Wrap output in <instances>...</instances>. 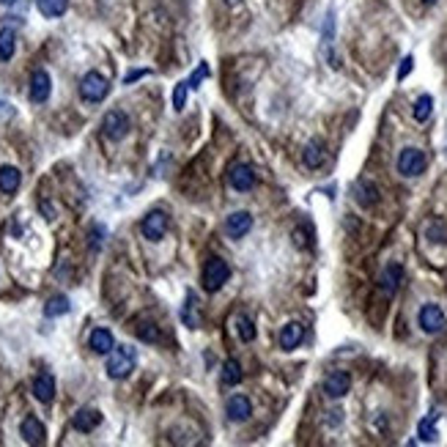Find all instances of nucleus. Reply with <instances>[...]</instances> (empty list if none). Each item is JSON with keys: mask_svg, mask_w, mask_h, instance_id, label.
<instances>
[{"mask_svg": "<svg viewBox=\"0 0 447 447\" xmlns=\"http://www.w3.org/2000/svg\"><path fill=\"white\" fill-rule=\"evenodd\" d=\"M134 365H137V352H134L132 346H118V349H113V352L107 354L104 370H107L110 379L121 382V379H127V376L132 373Z\"/></svg>", "mask_w": 447, "mask_h": 447, "instance_id": "obj_1", "label": "nucleus"}, {"mask_svg": "<svg viewBox=\"0 0 447 447\" xmlns=\"http://www.w3.org/2000/svg\"><path fill=\"white\" fill-rule=\"evenodd\" d=\"M132 130V121H130V116L124 113V110H107L104 113V118H102V134L107 137V140H113V143H118V140H124L127 134Z\"/></svg>", "mask_w": 447, "mask_h": 447, "instance_id": "obj_2", "label": "nucleus"}, {"mask_svg": "<svg viewBox=\"0 0 447 447\" xmlns=\"http://www.w3.org/2000/svg\"><path fill=\"white\" fill-rule=\"evenodd\" d=\"M228 277H230L228 261H223L220 256H212V258L206 261V267H203V288L214 294V291H220L225 283H228Z\"/></svg>", "mask_w": 447, "mask_h": 447, "instance_id": "obj_3", "label": "nucleus"}, {"mask_svg": "<svg viewBox=\"0 0 447 447\" xmlns=\"http://www.w3.org/2000/svg\"><path fill=\"white\" fill-rule=\"evenodd\" d=\"M425 165H428L425 154H423L420 148H414V146L403 148L401 154H398V173H401V176H406V179H414V176H420V173L425 171Z\"/></svg>", "mask_w": 447, "mask_h": 447, "instance_id": "obj_4", "label": "nucleus"}, {"mask_svg": "<svg viewBox=\"0 0 447 447\" xmlns=\"http://www.w3.org/2000/svg\"><path fill=\"white\" fill-rule=\"evenodd\" d=\"M107 93H110V83H107V77L99 74V72H88V74L80 80V96H83L86 102H91V104L102 102Z\"/></svg>", "mask_w": 447, "mask_h": 447, "instance_id": "obj_5", "label": "nucleus"}, {"mask_svg": "<svg viewBox=\"0 0 447 447\" xmlns=\"http://www.w3.org/2000/svg\"><path fill=\"white\" fill-rule=\"evenodd\" d=\"M417 321H420V329L428 332V335H437V332H442L447 327V318H445V313H442V308L434 305V302H428V305L420 308Z\"/></svg>", "mask_w": 447, "mask_h": 447, "instance_id": "obj_6", "label": "nucleus"}, {"mask_svg": "<svg viewBox=\"0 0 447 447\" xmlns=\"http://www.w3.org/2000/svg\"><path fill=\"white\" fill-rule=\"evenodd\" d=\"M165 230H168V214L159 212V209L148 212V214L143 217V223H140V233H143L148 242H162Z\"/></svg>", "mask_w": 447, "mask_h": 447, "instance_id": "obj_7", "label": "nucleus"}, {"mask_svg": "<svg viewBox=\"0 0 447 447\" xmlns=\"http://www.w3.org/2000/svg\"><path fill=\"white\" fill-rule=\"evenodd\" d=\"M349 390H352V376H349L346 370H332V373L324 379V395L332 398V401L343 398Z\"/></svg>", "mask_w": 447, "mask_h": 447, "instance_id": "obj_8", "label": "nucleus"}, {"mask_svg": "<svg viewBox=\"0 0 447 447\" xmlns=\"http://www.w3.org/2000/svg\"><path fill=\"white\" fill-rule=\"evenodd\" d=\"M228 184L236 189V192H250L256 187V173L250 165L244 162H236L230 171H228Z\"/></svg>", "mask_w": 447, "mask_h": 447, "instance_id": "obj_9", "label": "nucleus"}, {"mask_svg": "<svg viewBox=\"0 0 447 447\" xmlns=\"http://www.w3.org/2000/svg\"><path fill=\"white\" fill-rule=\"evenodd\" d=\"M352 195L357 201L362 209H373L379 203V187L373 184L370 179H357L354 187H352Z\"/></svg>", "mask_w": 447, "mask_h": 447, "instance_id": "obj_10", "label": "nucleus"}, {"mask_svg": "<svg viewBox=\"0 0 447 447\" xmlns=\"http://www.w3.org/2000/svg\"><path fill=\"white\" fill-rule=\"evenodd\" d=\"M49 93H52V80H49V74H47L45 69H36L33 77H31V91H28L31 102H33V104H45L47 99H49Z\"/></svg>", "mask_w": 447, "mask_h": 447, "instance_id": "obj_11", "label": "nucleus"}, {"mask_svg": "<svg viewBox=\"0 0 447 447\" xmlns=\"http://www.w3.org/2000/svg\"><path fill=\"white\" fill-rule=\"evenodd\" d=\"M305 340V327L299 324V321H291V324H285L283 329H280V335H277V343H280V349L283 352H294V349H299V343Z\"/></svg>", "mask_w": 447, "mask_h": 447, "instance_id": "obj_12", "label": "nucleus"}, {"mask_svg": "<svg viewBox=\"0 0 447 447\" xmlns=\"http://www.w3.org/2000/svg\"><path fill=\"white\" fill-rule=\"evenodd\" d=\"M225 414H228L230 423H244L253 414V403H250L247 395H230L228 403H225Z\"/></svg>", "mask_w": 447, "mask_h": 447, "instance_id": "obj_13", "label": "nucleus"}, {"mask_svg": "<svg viewBox=\"0 0 447 447\" xmlns=\"http://www.w3.org/2000/svg\"><path fill=\"white\" fill-rule=\"evenodd\" d=\"M250 228H253V217H250V212H230V214H228V220H225V233H228L230 239H242V236H247V233H250Z\"/></svg>", "mask_w": 447, "mask_h": 447, "instance_id": "obj_14", "label": "nucleus"}, {"mask_svg": "<svg viewBox=\"0 0 447 447\" xmlns=\"http://www.w3.org/2000/svg\"><path fill=\"white\" fill-rule=\"evenodd\" d=\"M403 283V267L401 264H387L384 272L379 274V288L387 294V297H393L398 288H401Z\"/></svg>", "mask_w": 447, "mask_h": 447, "instance_id": "obj_15", "label": "nucleus"}, {"mask_svg": "<svg viewBox=\"0 0 447 447\" xmlns=\"http://www.w3.org/2000/svg\"><path fill=\"white\" fill-rule=\"evenodd\" d=\"M19 437H22L28 445H42L47 437L45 423L36 420V417H25V420L19 423Z\"/></svg>", "mask_w": 447, "mask_h": 447, "instance_id": "obj_16", "label": "nucleus"}, {"mask_svg": "<svg viewBox=\"0 0 447 447\" xmlns=\"http://www.w3.org/2000/svg\"><path fill=\"white\" fill-rule=\"evenodd\" d=\"M88 349L93 352V354H110V352L116 349V338H113V332H110V329H104V327H96L88 338Z\"/></svg>", "mask_w": 447, "mask_h": 447, "instance_id": "obj_17", "label": "nucleus"}, {"mask_svg": "<svg viewBox=\"0 0 447 447\" xmlns=\"http://www.w3.org/2000/svg\"><path fill=\"white\" fill-rule=\"evenodd\" d=\"M99 423H102V411H99V409H80V411L72 417V425H74V431H80V434L96 431Z\"/></svg>", "mask_w": 447, "mask_h": 447, "instance_id": "obj_18", "label": "nucleus"}, {"mask_svg": "<svg viewBox=\"0 0 447 447\" xmlns=\"http://www.w3.org/2000/svg\"><path fill=\"white\" fill-rule=\"evenodd\" d=\"M33 395H36L39 403H52V398H55V379H52V373H39L33 379Z\"/></svg>", "mask_w": 447, "mask_h": 447, "instance_id": "obj_19", "label": "nucleus"}, {"mask_svg": "<svg viewBox=\"0 0 447 447\" xmlns=\"http://www.w3.org/2000/svg\"><path fill=\"white\" fill-rule=\"evenodd\" d=\"M302 162H305V168H311V171H318V168L327 162V154H324V143H321V140H311V143L305 146Z\"/></svg>", "mask_w": 447, "mask_h": 447, "instance_id": "obj_20", "label": "nucleus"}, {"mask_svg": "<svg viewBox=\"0 0 447 447\" xmlns=\"http://www.w3.org/2000/svg\"><path fill=\"white\" fill-rule=\"evenodd\" d=\"M22 184V173L14 168V165H3L0 168V192L3 195H14Z\"/></svg>", "mask_w": 447, "mask_h": 447, "instance_id": "obj_21", "label": "nucleus"}, {"mask_svg": "<svg viewBox=\"0 0 447 447\" xmlns=\"http://www.w3.org/2000/svg\"><path fill=\"white\" fill-rule=\"evenodd\" d=\"M181 321H184V327H189V329H198L201 327V315H198V297L189 291L187 294V305L181 308Z\"/></svg>", "mask_w": 447, "mask_h": 447, "instance_id": "obj_22", "label": "nucleus"}, {"mask_svg": "<svg viewBox=\"0 0 447 447\" xmlns=\"http://www.w3.org/2000/svg\"><path fill=\"white\" fill-rule=\"evenodd\" d=\"M14 52H17V33H14V28H0V61L6 63V61H11L14 58Z\"/></svg>", "mask_w": 447, "mask_h": 447, "instance_id": "obj_23", "label": "nucleus"}, {"mask_svg": "<svg viewBox=\"0 0 447 447\" xmlns=\"http://www.w3.org/2000/svg\"><path fill=\"white\" fill-rule=\"evenodd\" d=\"M36 8H39V14L47 17V19H58V17L66 14L69 0H36Z\"/></svg>", "mask_w": 447, "mask_h": 447, "instance_id": "obj_24", "label": "nucleus"}, {"mask_svg": "<svg viewBox=\"0 0 447 447\" xmlns=\"http://www.w3.org/2000/svg\"><path fill=\"white\" fill-rule=\"evenodd\" d=\"M437 417H439V414H428V417H423V420L417 423V437H420V442H437V439H439Z\"/></svg>", "mask_w": 447, "mask_h": 447, "instance_id": "obj_25", "label": "nucleus"}, {"mask_svg": "<svg viewBox=\"0 0 447 447\" xmlns=\"http://www.w3.org/2000/svg\"><path fill=\"white\" fill-rule=\"evenodd\" d=\"M72 311V305H69V297H63V294H55V297H49L45 305V315L47 318H58V315H66Z\"/></svg>", "mask_w": 447, "mask_h": 447, "instance_id": "obj_26", "label": "nucleus"}, {"mask_svg": "<svg viewBox=\"0 0 447 447\" xmlns=\"http://www.w3.org/2000/svg\"><path fill=\"white\" fill-rule=\"evenodd\" d=\"M242 379H244L242 365H239L236 359H225L223 362V384L225 387H236V384H242Z\"/></svg>", "mask_w": 447, "mask_h": 447, "instance_id": "obj_27", "label": "nucleus"}, {"mask_svg": "<svg viewBox=\"0 0 447 447\" xmlns=\"http://www.w3.org/2000/svg\"><path fill=\"white\" fill-rule=\"evenodd\" d=\"M431 113H434V96L431 93H423L417 102H414V110H411V116H414V121H428L431 118Z\"/></svg>", "mask_w": 447, "mask_h": 447, "instance_id": "obj_28", "label": "nucleus"}, {"mask_svg": "<svg viewBox=\"0 0 447 447\" xmlns=\"http://www.w3.org/2000/svg\"><path fill=\"white\" fill-rule=\"evenodd\" d=\"M236 332H239V338H242L244 343H253V340H256V324L250 321V315L244 313L236 315Z\"/></svg>", "mask_w": 447, "mask_h": 447, "instance_id": "obj_29", "label": "nucleus"}, {"mask_svg": "<svg viewBox=\"0 0 447 447\" xmlns=\"http://www.w3.org/2000/svg\"><path fill=\"white\" fill-rule=\"evenodd\" d=\"M294 244H297V247H302V250H308V247L313 244V230H311V225L308 223L294 230Z\"/></svg>", "mask_w": 447, "mask_h": 447, "instance_id": "obj_30", "label": "nucleus"}, {"mask_svg": "<svg viewBox=\"0 0 447 447\" xmlns=\"http://www.w3.org/2000/svg\"><path fill=\"white\" fill-rule=\"evenodd\" d=\"M187 93H189V83H187V80H181L179 86H176V91H173V110H176V113L184 110V104H187Z\"/></svg>", "mask_w": 447, "mask_h": 447, "instance_id": "obj_31", "label": "nucleus"}, {"mask_svg": "<svg viewBox=\"0 0 447 447\" xmlns=\"http://www.w3.org/2000/svg\"><path fill=\"white\" fill-rule=\"evenodd\" d=\"M137 338L146 343H159V329L154 324H140L137 327Z\"/></svg>", "mask_w": 447, "mask_h": 447, "instance_id": "obj_32", "label": "nucleus"}, {"mask_svg": "<svg viewBox=\"0 0 447 447\" xmlns=\"http://www.w3.org/2000/svg\"><path fill=\"white\" fill-rule=\"evenodd\" d=\"M428 239L431 242H447V225L442 220H434L428 225Z\"/></svg>", "mask_w": 447, "mask_h": 447, "instance_id": "obj_33", "label": "nucleus"}, {"mask_svg": "<svg viewBox=\"0 0 447 447\" xmlns=\"http://www.w3.org/2000/svg\"><path fill=\"white\" fill-rule=\"evenodd\" d=\"M203 77H209V66H206V63H198V69H195V72H192V77L187 80V83H189V91L201 88Z\"/></svg>", "mask_w": 447, "mask_h": 447, "instance_id": "obj_34", "label": "nucleus"}, {"mask_svg": "<svg viewBox=\"0 0 447 447\" xmlns=\"http://www.w3.org/2000/svg\"><path fill=\"white\" fill-rule=\"evenodd\" d=\"M91 250H99V247H102V244H104V228H102V225H93V228H91Z\"/></svg>", "mask_w": 447, "mask_h": 447, "instance_id": "obj_35", "label": "nucleus"}, {"mask_svg": "<svg viewBox=\"0 0 447 447\" xmlns=\"http://www.w3.org/2000/svg\"><path fill=\"white\" fill-rule=\"evenodd\" d=\"M411 66H414V58L411 55H406L401 61V69H398V80H406V74L411 72Z\"/></svg>", "mask_w": 447, "mask_h": 447, "instance_id": "obj_36", "label": "nucleus"}, {"mask_svg": "<svg viewBox=\"0 0 447 447\" xmlns=\"http://www.w3.org/2000/svg\"><path fill=\"white\" fill-rule=\"evenodd\" d=\"M148 74V69H134V72H130L127 77H124V83H132V80H137V77H146Z\"/></svg>", "mask_w": 447, "mask_h": 447, "instance_id": "obj_37", "label": "nucleus"}, {"mask_svg": "<svg viewBox=\"0 0 447 447\" xmlns=\"http://www.w3.org/2000/svg\"><path fill=\"white\" fill-rule=\"evenodd\" d=\"M42 209H45L47 220H55V209H49V203H42Z\"/></svg>", "mask_w": 447, "mask_h": 447, "instance_id": "obj_38", "label": "nucleus"}, {"mask_svg": "<svg viewBox=\"0 0 447 447\" xmlns=\"http://www.w3.org/2000/svg\"><path fill=\"white\" fill-rule=\"evenodd\" d=\"M17 0H0V6H14Z\"/></svg>", "mask_w": 447, "mask_h": 447, "instance_id": "obj_39", "label": "nucleus"}, {"mask_svg": "<svg viewBox=\"0 0 447 447\" xmlns=\"http://www.w3.org/2000/svg\"><path fill=\"white\" fill-rule=\"evenodd\" d=\"M225 3H228V6H239L242 0H225Z\"/></svg>", "mask_w": 447, "mask_h": 447, "instance_id": "obj_40", "label": "nucleus"}, {"mask_svg": "<svg viewBox=\"0 0 447 447\" xmlns=\"http://www.w3.org/2000/svg\"><path fill=\"white\" fill-rule=\"evenodd\" d=\"M3 107H6V104H3V102H0V113H3Z\"/></svg>", "mask_w": 447, "mask_h": 447, "instance_id": "obj_41", "label": "nucleus"}, {"mask_svg": "<svg viewBox=\"0 0 447 447\" xmlns=\"http://www.w3.org/2000/svg\"><path fill=\"white\" fill-rule=\"evenodd\" d=\"M425 3H437V0H425Z\"/></svg>", "mask_w": 447, "mask_h": 447, "instance_id": "obj_42", "label": "nucleus"}, {"mask_svg": "<svg viewBox=\"0 0 447 447\" xmlns=\"http://www.w3.org/2000/svg\"><path fill=\"white\" fill-rule=\"evenodd\" d=\"M445 154H447V140H445Z\"/></svg>", "mask_w": 447, "mask_h": 447, "instance_id": "obj_43", "label": "nucleus"}]
</instances>
